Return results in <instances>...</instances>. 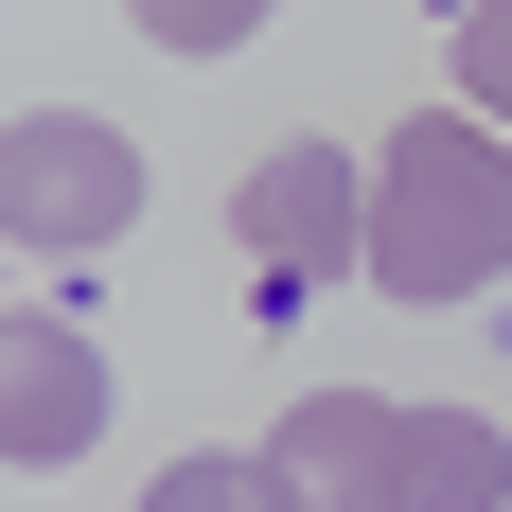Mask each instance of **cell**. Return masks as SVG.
Listing matches in <instances>:
<instances>
[{
  "mask_svg": "<svg viewBox=\"0 0 512 512\" xmlns=\"http://www.w3.org/2000/svg\"><path fill=\"white\" fill-rule=\"evenodd\" d=\"M265 460L301 512H512V442L477 407H407V389H301L265 424Z\"/></svg>",
  "mask_w": 512,
  "mask_h": 512,
  "instance_id": "1",
  "label": "cell"
},
{
  "mask_svg": "<svg viewBox=\"0 0 512 512\" xmlns=\"http://www.w3.org/2000/svg\"><path fill=\"white\" fill-rule=\"evenodd\" d=\"M371 283L389 301H495L512 283V124L424 106L371 142Z\"/></svg>",
  "mask_w": 512,
  "mask_h": 512,
  "instance_id": "2",
  "label": "cell"
},
{
  "mask_svg": "<svg viewBox=\"0 0 512 512\" xmlns=\"http://www.w3.org/2000/svg\"><path fill=\"white\" fill-rule=\"evenodd\" d=\"M124 212H142V142H124V124H89V106H18V124H0V230L36 265L106 248Z\"/></svg>",
  "mask_w": 512,
  "mask_h": 512,
  "instance_id": "3",
  "label": "cell"
},
{
  "mask_svg": "<svg viewBox=\"0 0 512 512\" xmlns=\"http://www.w3.org/2000/svg\"><path fill=\"white\" fill-rule=\"evenodd\" d=\"M230 248H248V283H265V301H301V283H354V265H371V177H354L336 142L248 159V195H230Z\"/></svg>",
  "mask_w": 512,
  "mask_h": 512,
  "instance_id": "4",
  "label": "cell"
},
{
  "mask_svg": "<svg viewBox=\"0 0 512 512\" xmlns=\"http://www.w3.org/2000/svg\"><path fill=\"white\" fill-rule=\"evenodd\" d=\"M106 442V354H89V318H0V460L53 477V460H89Z\"/></svg>",
  "mask_w": 512,
  "mask_h": 512,
  "instance_id": "5",
  "label": "cell"
},
{
  "mask_svg": "<svg viewBox=\"0 0 512 512\" xmlns=\"http://www.w3.org/2000/svg\"><path fill=\"white\" fill-rule=\"evenodd\" d=\"M142 512H301V495H283V460H265V442H248V460H230V442H195V460H159Z\"/></svg>",
  "mask_w": 512,
  "mask_h": 512,
  "instance_id": "6",
  "label": "cell"
},
{
  "mask_svg": "<svg viewBox=\"0 0 512 512\" xmlns=\"http://www.w3.org/2000/svg\"><path fill=\"white\" fill-rule=\"evenodd\" d=\"M442 71H460V106H477V124H512V0L442 18Z\"/></svg>",
  "mask_w": 512,
  "mask_h": 512,
  "instance_id": "7",
  "label": "cell"
},
{
  "mask_svg": "<svg viewBox=\"0 0 512 512\" xmlns=\"http://www.w3.org/2000/svg\"><path fill=\"white\" fill-rule=\"evenodd\" d=\"M142 36H159V53H230V36H265V18H248V0H159Z\"/></svg>",
  "mask_w": 512,
  "mask_h": 512,
  "instance_id": "8",
  "label": "cell"
}]
</instances>
